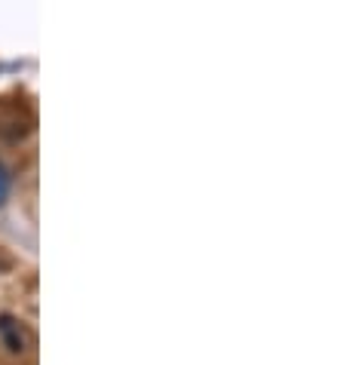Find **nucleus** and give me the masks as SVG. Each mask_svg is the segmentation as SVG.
<instances>
[{"instance_id":"nucleus-1","label":"nucleus","mask_w":343,"mask_h":365,"mask_svg":"<svg viewBox=\"0 0 343 365\" xmlns=\"http://www.w3.org/2000/svg\"><path fill=\"white\" fill-rule=\"evenodd\" d=\"M0 341L13 353H25L34 347V334L28 331V326H22L19 319H9V317L0 319Z\"/></svg>"},{"instance_id":"nucleus-3","label":"nucleus","mask_w":343,"mask_h":365,"mask_svg":"<svg viewBox=\"0 0 343 365\" xmlns=\"http://www.w3.org/2000/svg\"><path fill=\"white\" fill-rule=\"evenodd\" d=\"M6 267H13V258H9V255H6V252H4V249H0V270H6Z\"/></svg>"},{"instance_id":"nucleus-2","label":"nucleus","mask_w":343,"mask_h":365,"mask_svg":"<svg viewBox=\"0 0 343 365\" xmlns=\"http://www.w3.org/2000/svg\"><path fill=\"white\" fill-rule=\"evenodd\" d=\"M6 197H9V172L0 166V206L6 202Z\"/></svg>"}]
</instances>
